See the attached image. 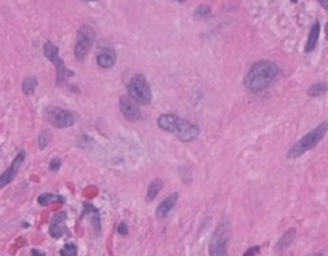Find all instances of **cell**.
<instances>
[{"mask_svg": "<svg viewBox=\"0 0 328 256\" xmlns=\"http://www.w3.org/2000/svg\"><path fill=\"white\" fill-rule=\"evenodd\" d=\"M278 72H280V69H278L276 63L266 61V59L264 61H258L248 69L247 74H245L243 85L247 86L250 91L258 93V91L264 90L266 86L277 77Z\"/></svg>", "mask_w": 328, "mask_h": 256, "instance_id": "obj_1", "label": "cell"}, {"mask_svg": "<svg viewBox=\"0 0 328 256\" xmlns=\"http://www.w3.org/2000/svg\"><path fill=\"white\" fill-rule=\"evenodd\" d=\"M157 125H158V128L163 130V132L174 135L179 141H183V143H190V141H194L200 132L195 123L174 116V114H163V116L157 119Z\"/></svg>", "mask_w": 328, "mask_h": 256, "instance_id": "obj_2", "label": "cell"}, {"mask_svg": "<svg viewBox=\"0 0 328 256\" xmlns=\"http://www.w3.org/2000/svg\"><path fill=\"white\" fill-rule=\"evenodd\" d=\"M327 132H328V123L327 122H322L320 125H317L314 130H311L308 135H304L301 139H298L296 143L290 148L288 159H298V157H301L304 152L314 149L315 146L325 138Z\"/></svg>", "mask_w": 328, "mask_h": 256, "instance_id": "obj_3", "label": "cell"}, {"mask_svg": "<svg viewBox=\"0 0 328 256\" xmlns=\"http://www.w3.org/2000/svg\"><path fill=\"white\" fill-rule=\"evenodd\" d=\"M229 239H231V222L227 218H223L210 239V256H227Z\"/></svg>", "mask_w": 328, "mask_h": 256, "instance_id": "obj_4", "label": "cell"}, {"mask_svg": "<svg viewBox=\"0 0 328 256\" xmlns=\"http://www.w3.org/2000/svg\"><path fill=\"white\" fill-rule=\"evenodd\" d=\"M128 95L133 98L138 104H143V106L149 104L152 93H151V86L147 84L144 75L136 74L131 77L130 84H128Z\"/></svg>", "mask_w": 328, "mask_h": 256, "instance_id": "obj_5", "label": "cell"}, {"mask_svg": "<svg viewBox=\"0 0 328 256\" xmlns=\"http://www.w3.org/2000/svg\"><path fill=\"white\" fill-rule=\"evenodd\" d=\"M96 34L93 31V27L90 26H82L77 31V39H75V48H74V54L75 59L79 61H84L86 58V54L90 53L93 43H95Z\"/></svg>", "mask_w": 328, "mask_h": 256, "instance_id": "obj_6", "label": "cell"}, {"mask_svg": "<svg viewBox=\"0 0 328 256\" xmlns=\"http://www.w3.org/2000/svg\"><path fill=\"white\" fill-rule=\"evenodd\" d=\"M43 54L50 59V61L54 64V68H56V79H58V85H61L63 82L68 79V77H70L72 75V72L64 66V61L61 58H59V54H58V47L54 45V43H52V42H47L45 45H43Z\"/></svg>", "mask_w": 328, "mask_h": 256, "instance_id": "obj_7", "label": "cell"}, {"mask_svg": "<svg viewBox=\"0 0 328 256\" xmlns=\"http://www.w3.org/2000/svg\"><path fill=\"white\" fill-rule=\"evenodd\" d=\"M45 119L56 128H69L75 123L74 114L61 107H48L45 111Z\"/></svg>", "mask_w": 328, "mask_h": 256, "instance_id": "obj_8", "label": "cell"}, {"mask_svg": "<svg viewBox=\"0 0 328 256\" xmlns=\"http://www.w3.org/2000/svg\"><path fill=\"white\" fill-rule=\"evenodd\" d=\"M120 112H122V116L127 119V120H131V122H136V120H141V119H143V112H141L138 102H136L130 95L120 98Z\"/></svg>", "mask_w": 328, "mask_h": 256, "instance_id": "obj_9", "label": "cell"}, {"mask_svg": "<svg viewBox=\"0 0 328 256\" xmlns=\"http://www.w3.org/2000/svg\"><path fill=\"white\" fill-rule=\"evenodd\" d=\"M24 160H26V152L24 151H19L18 155L15 157V160H13L12 165H10L7 170L2 173V176H0V188H5L8 183L13 181V178L18 175L19 168L24 163Z\"/></svg>", "mask_w": 328, "mask_h": 256, "instance_id": "obj_10", "label": "cell"}, {"mask_svg": "<svg viewBox=\"0 0 328 256\" xmlns=\"http://www.w3.org/2000/svg\"><path fill=\"white\" fill-rule=\"evenodd\" d=\"M117 61L116 51L112 48H100L96 54V64L103 69H109L112 68Z\"/></svg>", "mask_w": 328, "mask_h": 256, "instance_id": "obj_11", "label": "cell"}, {"mask_svg": "<svg viewBox=\"0 0 328 256\" xmlns=\"http://www.w3.org/2000/svg\"><path fill=\"white\" fill-rule=\"evenodd\" d=\"M178 197H179V194L178 192H173L172 195H168V197L163 200V202L157 206V210H155V215H157V218H160V220H163V218H167L168 215L172 213V210L176 206V204H178Z\"/></svg>", "mask_w": 328, "mask_h": 256, "instance_id": "obj_12", "label": "cell"}, {"mask_svg": "<svg viewBox=\"0 0 328 256\" xmlns=\"http://www.w3.org/2000/svg\"><path fill=\"white\" fill-rule=\"evenodd\" d=\"M64 221H66V213L64 211H59L53 218H52V224H50V236L58 239L61 237L63 234L66 232V227H64Z\"/></svg>", "mask_w": 328, "mask_h": 256, "instance_id": "obj_13", "label": "cell"}, {"mask_svg": "<svg viewBox=\"0 0 328 256\" xmlns=\"http://www.w3.org/2000/svg\"><path fill=\"white\" fill-rule=\"evenodd\" d=\"M319 34H320V24L314 23V26L311 27V32L308 35V42H306V47H304L306 53H311L315 48L317 42H319Z\"/></svg>", "mask_w": 328, "mask_h": 256, "instance_id": "obj_14", "label": "cell"}, {"mask_svg": "<svg viewBox=\"0 0 328 256\" xmlns=\"http://www.w3.org/2000/svg\"><path fill=\"white\" fill-rule=\"evenodd\" d=\"M294 237H296V229H288V231L282 236L280 240L277 242V245H276V252H277V253H280V252H283V250H287V248L290 247V245L293 243Z\"/></svg>", "mask_w": 328, "mask_h": 256, "instance_id": "obj_15", "label": "cell"}, {"mask_svg": "<svg viewBox=\"0 0 328 256\" xmlns=\"http://www.w3.org/2000/svg\"><path fill=\"white\" fill-rule=\"evenodd\" d=\"M37 202L39 205H52V204H64V197L63 195H58V194H42L39 195V199H37Z\"/></svg>", "mask_w": 328, "mask_h": 256, "instance_id": "obj_16", "label": "cell"}, {"mask_svg": "<svg viewBox=\"0 0 328 256\" xmlns=\"http://www.w3.org/2000/svg\"><path fill=\"white\" fill-rule=\"evenodd\" d=\"M162 188H163L162 179H154V181L149 184V188H147V195H146L147 202H152V200L158 195V192L162 190Z\"/></svg>", "mask_w": 328, "mask_h": 256, "instance_id": "obj_17", "label": "cell"}, {"mask_svg": "<svg viewBox=\"0 0 328 256\" xmlns=\"http://www.w3.org/2000/svg\"><path fill=\"white\" fill-rule=\"evenodd\" d=\"M37 85H39V82H37L35 77H26L24 82H23V91H24V93H26L27 96L34 95V91H35V88H37Z\"/></svg>", "mask_w": 328, "mask_h": 256, "instance_id": "obj_18", "label": "cell"}, {"mask_svg": "<svg viewBox=\"0 0 328 256\" xmlns=\"http://www.w3.org/2000/svg\"><path fill=\"white\" fill-rule=\"evenodd\" d=\"M327 91H328V85L325 84V82H320V84H315V85L311 86V88L308 90V95L311 98H315V96H320V95L327 93Z\"/></svg>", "mask_w": 328, "mask_h": 256, "instance_id": "obj_19", "label": "cell"}, {"mask_svg": "<svg viewBox=\"0 0 328 256\" xmlns=\"http://www.w3.org/2000/svg\"><path fill=\"white\" fill-rule=\"evenodd\" d=\"M52 141V133L48 132V130H43V132L39 135V138H37V146H39V149H45L48 144H50Z\"/></svg>", "mask_w": 328, "mask_h": 256, "instance_id": "obj_20", "label": "cell"}, {"mask_svg": "<svg viewBox=\"0 0 328 256\" xmlns=\"http://www.w3.org/2000/svg\"><path fill=\"white\" fill-rule=\"evenodd\" d=\"M210 13H211V10H210L208 5H200V7L195 10V18L204 19V18H207V16H210Z\"/></svg>", "mask_w": 328, "mask_h": 256, "instance_id": "obj_21", "label": "cell"}, {"mask_svg": "<svg viewBox=\"0 0 328 256\" xmlns=\"http://www.w3.org/2000/svg\"><path fill=\"white\" fill-rule=\"evenodd\" d=\"M61 256H77V245L66 243L64 248L61 250Z\"/></svg>", "mask_w": 328, "mask_h": 256, "instance_id": "obj_22", "label": "cell"}, {"mask_svg": "<svg viewBox=\"0 0 328 256\" xmlns=\"http://www.w3.org/2000/svg\"><path fill=\"white\" fill-rule=\"evenodd\" d=\"M59 168H61V159H59V157H54V159H52V162H50V170L58 171Z\"/></svg>", "mask_w": 328, "mask_h": 256, "instance_id": "obj_23", "label": "cell"}, {"mask_svg": "<svg viewBox=\"0 0 328 256\" xmlns=\"http://www.w3.org/2000/svg\"><path fill=\"white\" fill-rule=\"evenodd\" d=\"M117 232L120 234V236H128V224L127 222H120V224L117 226Z\"/></svg>", "mask_w": 328, "mask_h": 256, "instance_id": "obj_24", "label": "cell"}, {"mask_svg": "<svg viewBox=\"0 0 328 256\" xmlns=\"http://www.w3.org/2000/svg\"><path fill=\"white\" fill-rule=\"evenodd\" d=\"M258 253H259V247H251L243 253V256H258Z\"/></svg>", "mask_w": 328, "mask_h": 256, "instance_id": "obj_25", "label": "cell"}, {"mask_svg": "<svg viewBox=\"0 0 328 256\" xmlns=\"http://www.w3.org/2000/svg\"><path fill=\"white\" fill-rule=\"evenodd\" d=\"M320 5H322V8H325L327 12H328V0H317Z\"/></svg>", "mask_w": 328, "mask_h": 256, "instance_id": "obj_26", "label": "cell"}, {"mask_svg": "<svg viewBox=\"0 0 328 256\" xmlns=\"http://www.w3.org/2000/svg\"><path fill=\"white\" fill-rule=\"evenodd\" d=\"M32 256H43V253L37 252V250H32Z\"/></svg>", "mask_w": 328, "mask_h": 256, "instance_id": "obj_27", "label": "cell"}, {"mask_svg": "<svg viewBox=\"0 0 328 256\" xmlns=\"http://www.w3.org/2000/svg\"><path fill=\"white\" fill-rule=\"evenodd\" d=\"M309 256H324V253H312V255H309Z\"/></svg>", "mask_w": 328, "mask_h": 256, "instance_id": "obj_28", "label": "cell"}, {"mask_svg": "<svg viewBox=\"0 0 328 256\" xmlns=\"http://www.w3.org/2000/svg\"><path fill=\"white\" fill-rule=\"evenodd\" d=\"M325 34H327V39H328V23H327V26H325Z\"/></svg>", "mask_w": 328, "mask_h": 256, "instance_id": "obj_29", "label": "cell"}, {"mask_svg": "<svg viewBox=\"0 0 328 256\" xmlns=\"http://www.w3.org/2000/svg\"><path fill=\"white\" fill-rule=\"evenodd\" d=\"M174 2H179V3H183V2H186V0H174Z\"/></svg>", "mask_w": 328, "mask_h": 256, "instance_id": "obj_30", "label": "cell"}, {"mask_svg": "<svg viewBox=\"0 0 328 256\" xmlns=\"http://www.w3.org/2000/svg\"><path fill=\"white\" fill-rule=\"evenodd\" d=\"M84 2H95V0H84Z\"/></svg>", "mask_w": 328, "mask_h": 256, "instance_id": "obj_31", "label": "cell"}]
</instances>
